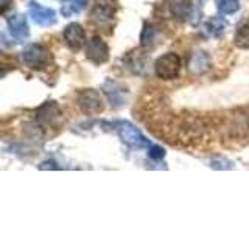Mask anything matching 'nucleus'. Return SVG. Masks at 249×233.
I'll list each match as a JSON object with an SVG mask.
<instances>
[{"mask_svg":"<svg viewBox=\"0 0 249 233\" xmlns=\"http://www.w3.org/2000/svg\"><path fill=\"white\" fill-rule=\"evenodd\" d=\"M156 37H158V31H156V28L153 25H148L146 23L142 30V34H140V44L143 47H150L154 44Z\"/></svg>","mask_w":249,"mask_h":233,"instance_id":"a211bd4d","label":"nucleus"},{"mask_svg":"<svg viewBox=\"0 0 249 233\" xmlns=\"http://www.w3.org/2000/svg\"><path fill=\"white\" fill-rule=\"evenodd\" d=\"M8 22V28H10L11 31V34L16 37V39H19V41H22V39H25L30 33V30H28V22H27V17H25V14H11L10 17L6 19Z\"/></svg>","mask_w":249,"mask_h":233,"instance_id":"9b49d317","label":"nucleus"},{"mask_svg":"<svg viewBox=\"0 0 249 233\" xmlns=\"http://www.w3.org/2000/svg\"><path fill=\"white\" fill-rule=\"evenodd\" d=\"M189 67L192 70V73H195V75L204 73L210 68V56L206 51H196L192 56Z\"/></svg>","mask_w":249,"mask_h":233,"instance_id":"f8f14e48","label":"nucleus"},{"mask_svg":"<svg viewBox=\"0 0 249 233\" xmlns=\"http://www.w3.org/2000/svg\"><path fill=\"white\" fill-rule=\"evenodd\" d=\"M114 14H115V8L112 2H109V0H98L95 6L92 8L90 16L98 25H106V23L112 22Z\"/></svg>","mask_w":249,"mask_h":233,"instance_id":"9d476101","label":"nucleus"},{"mask_svg":"<svg viewBox=\"0 0 249 233\" xmlns=\"http://www.w3.org/2000/svg\"><path fill=\"white\" fill-rule=\"evenodd\" d=\"M86 58L93 64H105L109 59V47L100 36L90 37L86 44Z\"/></svg>","mask_w":249,"mask_h":233,"instance_id":"39448f33","label":"nucleus"},{"mask_svg":"<svg viewBox=\"0 0 249 233\" xmlns=\"http://www.w3.org/2000/svg\"><path fill=\"white\" fill-rule=\"evenodd\" d=\"M64 39L70 50L78 51L86 44V33L80 23H69L64 30Z\"/></svg>","mask_w":249,"mask_h":233,"instance_id":"6e6552de","label":"nucleus"},{"mask_svg":"<svg viewBox=\"0 0 249 233\" xmlns=\"http://www.w3.org/2000/svg\"><path fill=\"white\" fill-rule=\"evenodd\" d=\"M89 0H62L61 5V14L64 17H72V16L80 14L84 6L88 5Z\"/></svg>","mask_w":249,"mask_h":233,"instance_id":"2eb2a0df","label":"nucleus"},{"mask_svg":"<svg viewBox=\"0 0 249 233\" xmlns=\"http://www.w3.org/2000/svg\"><path fill=\"white\" fill-rule=\"evenodd\" d=\"M154 72L160 80H175L181 72V58L173 51L162 54L154 62Z\"/></svg>","mask_w":249,"mask_h":233,"instance_id":"f03ea898","label":"nucleus"},{"mask_svg":"<svg viewBox=\"0 0 249 233\" xmlns=\"http://www.w3.org/2000/svg\"><path fill=\"white\" fill-rule=\"evenodd\" d=\"M168 8L176 19L185 20L192 13V2L190 0H170Z\"/></svg>","mask_w":249,"mask_h":233,"instance_id":"ddd939ff","label":"nucleus"},{"mask_svg":"<svg viewBox=\"0 0 249 233\" xmlns=\"http://www.w3.org/2000/svg\"><path fill=\"white\" fill-rule=\"evenodd\" d=\"M28 14L31 20L39 27H50L56 23V13L52 8H45L36 2H31L28 5Z\"/></svg>","mask_w":249,"mask_h":233,"instance_id":"0eeeda50","label":"nucleus"},{"mask_svg":"<svg viewBox=\"0 0 249 233\" xmlns=\"http://www.w3.org/2000/svg\"><path fill=\"white\" fill-rule=\"evenodd\" d=\"M22 59L25 62V66L31 68H41L49 62L50 53L42 45L30 44L28 47H25V50L22 51Z\"/></svg>","mask_w":249,"mask_h":233,"instance_id":"20e7f679","label":"nucleus"},{"mask_svg":"<svg viewBox=\"0 0 249 233\" xmlns=\"http://www.w3.org/2000/svg\"><path fill=\"white\" fill-rule=\"evenodd\" d=\"M117 132H119L120 140L134 150H142V148L150 146V140H148L142 132H140L134 124L129 121H119L117 123Z\"/></svg>","mask_w":249,"mask_h":233,"instance_id":"f257e3e1","label":"nucleus"},{"mask_svg":"<svg viewBox=\"0 0 249 233\" xmlns=\"http://www.w3.org/2000/svg\"><path fill=\"white\" fill-rule=\"evenodd\" d=\"M36 118L44 126H58L62 121V111L54 101H47L36 111Z\"/></svg>","mask_w":249,"mask_h":233,"instance_id":"423d86ee","label":"nucleus"},{"mask_svg":"<svg viewBox=\"0 0 249 233\" xmlns=\"http://www.w3.org/2000/svg\"><path fill=\"white\" fill-rule=\"evenodd\" d=\"M233 44L238 49H249V20H243L235 30V36H233Z\"/></svg>","mask_w":249,"mask_h":233,"instance_id":"dca6fc26","label":"nucleus"},{"mask_svg":"<svg viewBox=\"0 0 249 233\" xmlns=\"http://www.w3.org/2000/svg\"><path fill=\"white\" fill-rule=\"evenodd\" d=\"M39 169H59V166L56 165L54 160H45L39 165Z\"/></svg>","mask_w":249,"mask_h":233,"instance_id":"aec40b11","label":"nucleus"},{"mask_svg":"<svg viewBox=\"0 0 249 233\" xmlns=\"http://www.w3.org/2000/svg\"><path fill=\"white\" fill-rule=\"evenodd\" d=\"M103 92L107 95L109 101H111V106L114 107H122L126 104V95L128 92L123 87L122 84L115 83V81H106L103 84Z\"/></svg>","mask_w":249,"mask_h":233,"instance_id":"1a4fd4ad","label":"nucleus"},{"mask_svg":"<svg viewBox=\"0 0 249 233\" xmlns=\"http://www.w3.org/2000/svg\"><path fill=\"white\" fill-rule=\"evenodd\" d=\"M207 34H210L212 37H221L224 34L226 28H228V22L224 20V17H220V16H216V17H210L206 25H204Z\"/></svg>","mask_w":249,"mask_h":233,"instance_id":"4468645a","label":"nucleus"},{"mask_svg":"<svg viewBox=\"0 0 249 233\" xmlns=\"http://www.w3.org/2000/svg\"><path fill=\"white\" fill-rule=\"evenodd\" d=\"M216 8L221 14H233L240 10V0H216Z\"/></svg>","mask_w":249,"mask_h":233,"instance_id":"f3484780","label":"nucleus"},{"mask_svg":"<svg viewBox=\"0 0 249 233\" xmlns=\"http://www.w3.org/2000/svg\"><path fill=\"white\" fill-rule=\"evenodd\" d=\"M148 157L153 160H160L165 157V150L158 145H150L148 146Z\"/></svg>","mask_w":249,"mask_h":233,"instance_id":"6ab92c4d","label":"nucleus"},{"mask_svg":"<svg viewBox=\"0 0 249 233\" xmlns=\"http://www.w3.org/2000/svg\"><path fill=\"white\" fill-rule=\"evenodd\" d=\"M78 106L86 115H95L103 111V100L101 95L93 89H86L78 93Z\"/></svg>","mask_w":249,"mask_h":233,"instance_id":"7ed1b4c3","label":"nucleus"}]
</instances>
